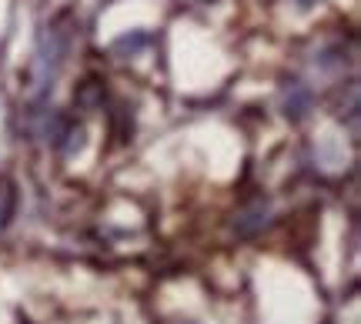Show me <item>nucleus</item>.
Returning <instances> with one entry per match:
<instances>
[{
  "label": "nucleus",
  "mask_w": 361,
  "mask_h": 324,
  "mask_svg": "<svg viewBox=\"0 0 361 324\" xmlns=\"http://www.w3.org/2000/svg\"><path fill=\"white\" fill-rule=\"evenodd\" d=\"M64 54H67V30L51 24L40 34L37 54H34V94H37V97H44V94L54 87L57 70L64 64Z\"/></svg>",
  "instance_id": "nucleus-1"
},
{
  "label": "nucleus",
  "mask_w": 361,
  "mask_h": 324,
  "mask_svg": "<svg viewBox=\"0 0 361 324\" xmlns=\"http://www.w3.org/2000/svg\"><path fill=\"white\" fill-rule=\"evenodd\" d=\"M311 4H318V0H301V7H311Z\"/></svg>",
  "instance_id": "nucleus-6"
},
{
  "label": "nucleus",
  "mask_w": 361,
  "mask_h": 324,
  "mask_svg": "<svg viewBox=\"0 0 361 324\" xmlns=\"http://www.w3.org/2000/svg\"><path fill=\"white\" fill-rule=\"evenodd\" d=\"M264 224H268V204H255V208H247L238 214L234 231L241 234V237H247V234H258Z\"/></svg>",
  "instance_id": "nucleus-3"
},
{
  "label": "nucleus",
  "mask_w": 361,
  "mask_h": 324,
  "mask_svg": "<svg viewBox=\"0 0 361 324\" xmlns=\"http://www.w3.org/2000/svg\"><path fill=\"white\" fill-rule=\"evenodd\" d=\"M147 44H151V37H147L144 30H130V34H124V37L114 40V47H111V51H114L121 61H128V57H137Z\"/></svg>",
  "instance_id": "nucleus-4"
},
{
  "label": "nucleus",
  "mask_w": 361,
  "mask_h": 324,
  "mask_svg": "<svg viewBox=\"0 0 361 324\" xmlns=\"http://www.w3.org/2000/svg\"><path fill=\"white\" fill-rule=\"evenodd\" d=\"M78 101H80V104H90V107L101 101V94H97V87H94V80H87V87L78 94Z\"/></svg>",
  "instance_id": "nucleus-5"
},
{
  "label": "nucleus",
  "mask_w": 361,
  "mask_h": 324,
  "mask_svg": "<svg viewBox=\"0 0 361 324\" xmlns=\"http://www.w3.org/2000/svg\"><path fill=\"white\" fill-rule=\"evenodd\" d=\"M308 111H311V91L295 80V84L284 91V114L291 117V120H301Z\"/></svg>",
  "instance_id": "nucleus-2"
}]
</instances>
